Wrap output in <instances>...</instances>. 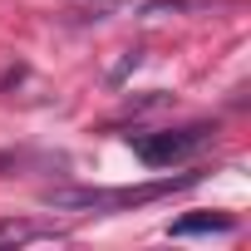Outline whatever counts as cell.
Instances as JSON below:
<instances>
[{
  "label": "cell",
  "instance_id": "6da1fadb",
  "mask_svg": "<svg viewBox=\"0 0 251 251\" xmlns=\"http://www.w3.org/2000/svg\"><path fill=\"white\" fill-rule=\"evenodd\" d=\"M192 182H202V173L158 177V182H143V187H50L45 207H54V212H123V207H143V202L173 197V192H182Z\"/></svg>",
  "mask_w": 251,
  "mask_h": 251
},
{
  "label": "cell",
  "instance_id": "7a4b0ae2",
  "mask_svg": "<svg viewBox=\"0 0 251 251\" xmlns=\"http://www.w3.org/2000/svg\"><path fill=\"white\" fill-rule=\"evenodd\" d=\"M212 138H217V123H187V128H163V133H143V138H128V143L148 168H173V163L202 153Z\"/></svg>",
  "mask_w": 251,
  "mask_h": 251
},
{
  "label": "cell",
  "instance_id": "3957f363",
  "mask_svg": "<svg viewBox=\"0 0 251 251\" xmlns=\"http://www.w3.org/2000/svg\"><path fill=\"white\" fill-rule=\"evenodd\" d=\"M197 231H236V217L231 212H192L168 226V236H197Z\"/></svg>",
  "mask_w": 251,
  "mask_h": 251
},
{
  "label": "cell",
  "instance_id": "277c9868",
  "mask_svg": "<svg viewBox=\"0 0 251 251\" xmlns=\"http://www.w3.org/2000/svg\"><path fill=\"white\" fill-rule=\"evenodd\" d=\"M222 0H148L143 15H177V10H212Z\"/></svg>",
  "mask_w": 251,
  "mask_h": 251
},
{
  "label": "cell",
  "instance_id": "5b68a950",
  "mask_svg": "<svg viewBox=\"0 0 251 251\" xmlns=\"http://www.w3.org/2000/svg\"><path fill=\"white\" fill-rule=\"evenodd\" d=\"M40 236V226H25V222H0V241H30Z\"/></svg>",
  "mask_w": 251,
  "mask_h": 251
}]
</instances>
